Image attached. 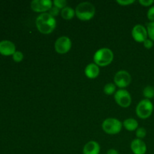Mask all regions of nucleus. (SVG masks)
I'll return each instance as SVG.
<instances>
[{
  "label": "nucleus",
  "instance_id": "f257e3e1",
  "mask_svg": "<svg viewBox=\"0 0 154 154\" xmlns=\"http://www.w3.org/2000/svg\"><path fill=\"white\" fill-rule=\"evenodd\" d=\"M35 25L41 33L47 35L54 31L57 26V21L50 14L43 13L36 18Z\"/></svg>",
  "mask_w": 154,
  "mask_h": 154
},
{
  "label": "nucleus",
  "instance_id": "f03ea898",
  "mask_svg": "<svg viewBox=\"0 0 154 154\" xmlns=\"http://www.w3.org/2000/svg\"><path fill=\"white\" fill-rule=\"evenodd\" d=\"M96 14V8L92 3L88 2H81L75 8V15L82 21H88L93 19Z\"/></svg>",
  "mask_w": 154,
  "mask_h": 154
},
{
  "label": "nucleus",
  "instance_id": "7ed1b4c3",
  "mask_svg": "<svg viewBox=\"0 0 154 154\" xmlns=\"http://www.w3.org/2000/svg\"><path fill=\"white\" fill-rule=\"evenodd\" d=\"M113 60H114V53L111 49L107 48L98 50L93 56L95 64L102 67H105L111 64Z\"/></svg>",
  "mask_w": 154,
  "mask_h": 154
},
{
  "label": "nucleus",
  "instance_id": "20e7f679",
  "mask_svg": "<svg viewBox=\"0 0 154 154\" xmlns=\"http://www.w3.org/2000/svg\"><path fill=\"white\" fill-rule=\"evenodd\" d=\"M102 129L108 135H117L121 131L123 124L116 118H107L102 125Z\"/></svg>",
  "mask_w": 154,
  "mask_h": 154
},
{
  "label": "nucleus",
  "instance_id": "39448f33",
  "mask_svg": "<svg viewBox=\"0 0 154 154\" xmlns=\"http://www.w3.org/2000/svg\"><path fill=\"white\" fill-rule=\"evenodd\" d=\"M153 111V105L151 101L144 99L138 104L136 107L137 116L141 119H147L151 116Z\"/></svg>",
  "mask_w": 154,
  "mask_h": 154
},
{
  "label": "nucleus",
  "instance_id": "423d86ee",
  "mask_svg": "<svg viewBox=\"0 0 154 154\" xmlns=\"http://www.w3.org/2000/svg\"><path fill=\"white\" fill-rule=\"evenodd\" d=\"M114 100L117 105L122 108H128L132 103V97L130 93L124 89H120L116 91V93H114Z\"/></svg>",
  "mask_w": 154,
  "mask_h": 154
},
{
  "label": "nucleus",
  "instance_id": "0eeeda50",
  "mask_svg": "<svg viewBox=\"0 0 154 154\" xmlns=\"http://www.w3.org/2000/svg\"><path fill=\"white\" fill-rule=\"evenodd\" d=\"M114 84L120 88L123 89L127 87L132 82V77L130 74L124 70L117 72L114 78Z\"/></svg>",
  "mask_w": 154,
  "mask_h": 154
},
{
  "label": "nucleus",
  "instance_id": "6e6552de",
  "mask_svg": "<svg viewBox=\"0 0 154 154\" xmlns=\"http://www.w3.org/2000/svg\"><path fill=\"white\" fill-rule=\"evenodd\" d=\"M54 48L59 54H65L72 48V41L67 36H61L55 42Z\"/></svg>",
  "mask_w": 154,
  "mask_h": 154
},
{
  "label": "nucleus",
  "instance_id": "1a4fd4ad",
  "mask_svg": "<svg viewBox=\"0 0 154 154\" xmlns=\"http://www.w3.org/2000/svg\"><path fill=\"white\" fill-rule=\"evenodd\" d=\"M53 7V2L51 0H33L31 2V8L38 13H46Z\"/></svg>",
  "mask_w": 154,
  "mask_h": 154
},
{
  "label": "nucleus",
  "instance_id": "9d476101",
  "mask_svg": "<svg viewBox=\"0 0 154 154\" xmlns=\"http://www.w3.org/2000/svg\"><path fill=\"white\" fill-rule=\"evenodd\" d=\"M132 36L135 42L138 43H144V41L147 40L148 37L147 28L141 24H137L132 29Z\"/></svg>",
  "mask_w": 154,
  "mask_h": 154
},
{
  "label": "nucleus",
  "instance_id": "9b49d317",
  "mask_svg": "<svg viewBox=\"0 0 154 154\" xmlns=\"http://www.w3.org/2000/svg\"><path fill=\"white\" fill-rule=\"evenodd\" d=\"M16 51V46L12 42L8 40H2L0 42V54L2 56H13Z\"/></svg>",
  "mask_w": 154,
  "mask_h": 154
},
{
  "label": "nucleus",
  "instance_id": "f8f14e48",
  "mask_svg": "<svg viewBox=\"0 0 154 154\" xmlns=\"http://www.w3.org/2000/svg\"><path fill=\"white\" fill-rule=\"evenodd\" d=\"M131 150L134 154H145L147 152V145L141 139H134L131 143Z\"/></svg>",
  "mask_w": 154,
  "mask_h": 154
},
{
  "label": "nucleus",
  "instance_id": "ddd939ff",
  "mask_svg": "<svg viewBox=\"0 0 154 154\" xmlns=\"http://www.w3.org/2000/svg\"><path fill=\"white\" fill-rule=\"evenodd\" d=\"M99 153H100V146L99 143L94 141L87 142L83 148L84 154H99Z\"/></svg>",
  "mask_w": 154,
  "mask_h": 154
},
{
  "label": "nucleus",
  "instance_id": "4468645a",
  "mask_svg": "<svg viewBox=\"0 0 154 154\" xmlns=\"http://www.w3.org/2000/svg\"><path fill=\"white\" fill-rule=\"evenodd\" d=\"M99 67L95 63H90L85 68V75L90 79H95L99 75Z\"/></svg>",
  "mask_w": 154,
  "mask_h": 154
},
{
  "label": "nucleus",
  "instance_id": "2eb2a0df",
  "mask_svg": "<svg viewBox=\"0 0 154 154\" xmlns=\"http://www.w3.org/2000/svg\"><path fill=\"white\" fill-rule=\"evenodd\" d=\"M123 126L128 131H136L138 128V123L135 119L128 118L125 120L123 123Z\"/></svg>",
  "mask_w": 154,
  "mask_h": 154
},
{
  "label": "nucleus",
  "instance_id": "dca6fc26",
  "mask_svg": "<svg viewBox=\"0 0 154 154\" xmlns=\"http://www.w3.org/2000/svg\"><path fill=\"white\" fill-rule=\"evenodd\" d=\"M75 15V10L70 7H66L61 11V16L64 20H72Z\"/></svg>",
  "mask_w": 154,
  "mask_h": 154
},
{
  "label": "nucleus",
  "instance_id": "f3484780",
  "mask_svg": "<svg viewBox=\"0 0 154 154\" xmlns=\"http://www.w3.org/2000/svg\"><path fill=\"white\" fill-rule=\"evenodd\" d=\"M143 95L147 99L150 100L154 98V87L152 86H147L143 90Z\"/></svg>",
  "mask_w": 154,
  "mask_h": 154
},
{
  "label": "nucleus",
  "instance_id": "a211bd4d",
  "mask_svg": "<svg viewBox=\"0 0 154 154\" xmlns=\"http://www.w3.org/2000/svg\"><path fill=\"white\" fill-rule=\"evenodd\" d=\"M104 93L106 95H112L116 93V86L113 83H108L104 87Z\"/></svg>",
  "mask_w": 154,
  "mask_h": 154
},
{
  "label": "nucleus",
  "instance_id": "6ab92c4d",
  "mask_svg": "<svg viewBox=\"0 0 154 154\" xmlns=\"http://www.w3.org/2000/svg\"><path fill=\"white\" fill-rule=\"evenodd\" d=\"M147 31L149 38L154 42V22H150L147 24Z\"/></svg>",
  "mask_w": 154,
  "mask_h": 154
},
{
  "label": "nucleus",
  "instance_id": "aec40b11",
  "mask_svg": "<svg viewBox=\"0 0 154 154\" xmlns=\"http://www.w3.org/2000/svg\"><path fill=\"white\" fill-rule=\"evenodd\" d=\"M53 4L55 7H57V8L62 9L65 8L66 7H67V2L66 0H54L53 2Z\"/></svg>",
  "mask_w": 154,
  "mask_h": 154
},
{
  "label": "nucleus",
  "instance_id": "412c9836",
  "mask_svg": "<svg viewBox=\"0 0 154 154\" xmlns=\"http://www.w3.org/2000/svg\"><path fill=\"white\" fill-rule=\"evenodd\" d=\"M135 135L138 139H142V138H145V136L147 135V131L144 128L139 127L137 129L136 132H135Z\"/></svg>",
  "mask_w": 154,
  "mask_h": 154
},
{
  "label": "nucleus",
  "instance_id": "4be33fe9",
  "mask_svg": "<svg viewBox=\"0 0 154 154\" xmlns=\"http://www.w3.org/2000/svg\"><path fill=\"white\" fill-rule=\"evenodd\" d=\"M13 60L16 63H20L23 60V54L21 51H16L12 56Z\"/></svg>",
  "mask_w": 154,
  "mask_h": 154
},
{
  "label": "nucleus",
  "instance_id": "5701e85b",
  "mask_svg": "<svg viewBox=\"0 0 154 154\" xmlns=\"http://www.w3.org/2000/svg\"><path fill=\"white\" fill-rule=\"evenodd\" d=\"M147 18L149 19V20H150V22H154V5L151 6V7L149 8L147 14Z\"/></svg>",
  "mask_w": 154,
  "mask_h": 154
},
{
  "label": "nucleus",
  "instance_id": "b1692460",
  "mask_svg": "<svg viewBox=\"0 0 154 154\" xmlns=\"http://www.w3.org/2000/svg\"><path fill=\"white\" fill-rule=\"evenodd\" d=\"M138 2L140 5L144 7H149V6H152L153 5L154 1L153 0H139Z\"/></svg>",
  "mask_w": 154,
  "mask_h": 154
},
{
  "label": "nucleus",
  "instance_id": "393cba45",
  "mask_svg": "<svg viewBox=\"0 0 154 154\" xmlns=\"http://www.w3.org/2000/svg\"><path fill=\"white\" fill-rule=\"evenodd\" d=\"M59 13H60V9L57 8L55 6H53V7L49 10V12H48V14H50L52 17H57V15L59 14Z\"/></svg>",
  "mask_w": 154,
  "mask_h": 154
},
{
  "label": "nucleus",
  "instance_id": "a878e982",
  "mask_svg": "<svg viewBox=\"0 0 154 154\" xmlns=\"http://www.w3.org/2000/svg\"><path fill=\"white\" fill-rule=\"evenodd\" d=\"M135 2V0H117V2L118 3L119 5H120L127 6L131 4H133Z\"/></svg>",
  "mask_w": 154,
  "mask_h": 154
},
{
  "label": "nucleus",
  "instance_id": "bb28decb",
  "mask_svg": "<svg viewBox=\"0 0 154 154\" xmlns=\"http://www.w3.org/2000/svg\"><path fill=\"white\" fill-rule=\"evenodd\" d=\"M144 46L146 49H151L153 47V42L150 38H147L144 42Z\"/></svg>",
  "mask_w": 154,
  "mask_h": 154
},
{
  "label": "nucleus",
  "instance_id": "cd10ccee",
  "mask_svg": "<svg viewBox=\"0 0 154 154\" xmlns=\"http://www.w3.org/2000/svg\"><path fill=\"white\" fill-rule=\"evenodd\" d=\"M107 154H119L118 151L115 149H110V150H108L107 152Z\"/></svg>",
  "mask_w": 154,
  "mask_h": 154
}]
</instances>
